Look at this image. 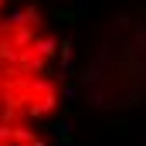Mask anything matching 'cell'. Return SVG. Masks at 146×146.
<instances>
[{"instance_id":"cell-1","label":"cell","mask_w":146,"mask_h":146,"mask_svg":"<svg viewBox=\"0 0 146 146\" xmlns=\"http://www.w3.org/2000/svg\"><path fill=\"white\" fill-rule=\"evenodd\" d=\"M58 109V37L37 7L0 0V146H44Z\"/></svg>"}]
</instances>
